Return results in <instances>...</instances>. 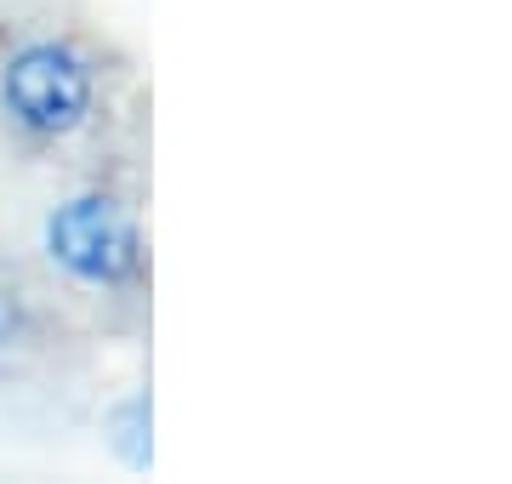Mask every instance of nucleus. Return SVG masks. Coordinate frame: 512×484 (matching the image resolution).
Returning a JSON list of instances; mask_svg holds the SVG:
<instances>
[{
  "mask_svg": "<svg viewBox=\"0 0 512 484\" xmlns=\"http://www.w3.org/2000/svg\"><path fill=\"white\" fill-rule=\"evenodd\" d=\"M114 445H120V456H126L131 467H148V399H126V405L114 410Z\"/></svg>",
  "mask_w": 512,
  "mask_h": 484,
  "instance_id": "obj_3",
  "label": "nucleus"
},
{
  "mask_svg": "<svg viewBox=\"0 0 512 484\" xmlns=\"http://www.w3.org/2000/svg\"><path fill=\"white\" fill-rule=\"evenodd\" d=\"M46 251L86 285H120L137 268V228L109 194H80L46 217Z\"/></svg>",
  "mask_w": 512,
  "mask_h": 484,
  "instance_id": "obj_2",
  "label": "nucleus"
},
{
  "mask_svg": "<svg viewBox=\"0 0 512 484\" xmlns=\"http://www.w3.org/2000/svg\"><path fill=\"white\" fill-rule=\"evenodd\" d=\"M0 103L18 126L40 131V137H69L86 114H92V69L80 63V52L57 46V40H35L23 46L6 75H0Z\"/></svg>",
  "mask_w": 512,
  "mask_h": 484,
  "instance_id": "obj_1",
  "label": "nucleus"
},
{
  "mask_svg": "<svg viewBox=\"0 0 512 484\" xmlns=\"http://www.w3.org/2000/svg\"><path fill=\"white\" fill-rule=\"evenodd\" d=\"M12 342V314H6V302H0V348Z\"/></svg>",
  "mask_w": 512,
  "mask_h": 484,
  "instance_id": "obj_4",
  "label": "nucleus"
}]
</instances>
